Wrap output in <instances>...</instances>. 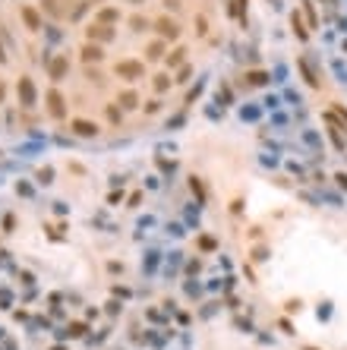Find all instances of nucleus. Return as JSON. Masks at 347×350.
Here are the masks:
<instances>
[{
  "instance_id": "f257e3e1",
  "label": "nucleus",
  "mask_w": 347,
  "mask_h": 350,
  "mask_svg": "<svg viewBox=\"0 0 347 350\" xmlns=\"http://www.w3.org/2000/svg\"><path fill=\"white\" fill-rule=\"evenodd\" d=\"M142 73H145V66L139 60H120L117 63V76H123V79H139Z\"/></svg>"
},
{
  "instance_id": "f03ea898",
  "label": "nucleus",
  "mask_w": 347,
  "mask_h": 350,
  "mask_svg": "<svg viewBox=\"0 0 347 350\" xmlns=\"http://www.w3.org/2000/svg\"><path fill=\"white\" fill-rule=\"evenodd\" d=\"M48 111H51V117H57V120L66 114V107H63V95H60L57 89H51V92H48Z\"/></svg>"
},
{
  "instance_id": "7ed1b4c3",
  "label": "nucleus",
  "mask_w": 347,
  "mask_h": 350,
  "mask_svg": "<svg viewBox=\"0 0 347 350\" xmlns=\"http://www.w3.org/2000/svg\"><path fill=\"white\" fill-rule=\"evenodd\" d=\"M73 133L82 139H92V136H98V123H92V120H73Z\"/></svg>"
},
{
  "instance_id": "20e7f679",
  "label": "nucleus",
  "mask_w": 347,
  "mask_h": 350,
  "mask_svg": "<svg viewBox=\"0 0 347 350\" xmlns=\"http://www.w3.org/2000/svg\"><path fill=\"white\" fill-rule=\"evenodd\" d=\"M19 95H22L25 107L35 104V85H32V79H19Z\"/></svg>"
},
{
  "instance_id": "39448f33",
  "label": "nucleus",
  "mask_w": 347,
  "mask_h": 350,
  "mask_svg": "<svg viewBox=\"0 0 347 350\" xmlns=\"http://www.w3.org/2000/svg\"><path fill=\"white\" fill-rule=\"evenodd\" d=\"M155 25H158V32H161L164 38H177V35H180V25L174 22V19H168V16H164V19H158Z\"/></svg>"
},
{
  "instance_id": "423d86ee",
  "label": "nucleus",
  "mask_w": 347,
  "mask_h": 350,
  "mask_svg": "<svg viewBox=\"0 0 347 350\" xmlns=\"http://www.w3.org/2000/svg\"><path fill=\"white\" fill-rule=\"evenodd\" d=\"M111 38H114V32L108 25H89V41H111Z\"/></svg>"
},
{
  "instance_id": "0eeeda50",
  "label": "nucleus",
  "mask_w": 347,
  "mask_h": 350,
  "mask_svg": "<svg viewBox=\"0 0 347 350\" xmlns=\"http://www.w3.org/2000/svg\"><path fill=\"white\" fill-rule=\"evenodd\" d=\"M66 70H70V60L66 57H54L51 60V79H63Z\"/></svg>"
},
{
  "instance_id": "6e6552de",
  "label": "nucleus",
  "mask_w": 347,
  "mask_h": 350,
  "mask_svg": "<svg viewBox=\"0 0 347 350\" xmlns=\"http://www.w3.org/2000/svg\"><path fill=\"white\" fill-rule=\"evenodd\" d=\"M101 57H104V54H101V48H98V44H85V48H82V60H85V63H92V60L98 63Z\"/></svg>"
},
{
  "instance_id": "1a4fd4ad",
  "label": "nucleus",
  "mask_w": 347,
  "mask_h": 350,
  "mask_svg": "<svg viewBox=\"0 0 347 350\" xmlns=\"http://www.w3.org/2000/svg\"><path fill=\"white\" fill-rule=\"evenodd\" d=\"M22 19L29 29H41V19H38V13L32 10V6H22Z\"/></svg>"
},
{
  "instance_id": "9d476101",
  "label": "nucleus",
  "mask_w": 347,
  "mask_h": 350,
  "mask_svg": "<svg viewBox=\"0 0 347 350\" xmlns=\"http://www.w3.org/2000/svg\"><path fill=\"white\" fill-rule=\"evenodd\" d=\"M120 107H126V111H130V107H139V95L136 92H123V95H120Z\"/></svg>"
},
{
  "instance_id": "9b49d317",
  "label": "nucleus",
  "mask_w": 347,
  "mask_h": 350,
  "mask_svg": "<svg viewBox=\"0 0 347 350\" xmlns=\"http://www.w3.org/2000/svg\"><path fill=\"white\" fill-rule=\"evenodd\" d=\"M161 54H164V44H161V41H152V44H149V54H145V57H149V60H158Z\"/></svg>"
},
{
  "instance_id": "f8f14e48",
  "label": "nucleus",
  "mask_w": 347,
  "mask_h": 350,
  "mask_svg": "<svg viewBox=\"0 0 347 350\" xmlns=\"http://www.w3.org/2000/svg\"><path fill=\"white\" fill-rule=\"evenodd\" d=\"M183 48H177V51H174V54H168V66H180V63H183Z\"/></svg>"
},
{
  "instance_id": "ddd939ff",
  "label": "nucleus",
  "mask_w": 347,
  "mask_h": 350,
  "mask_svg": "<svg viewBox=\"0 0 347 350\" xmlns=\"http://www.w3.org/2000/svg\"><path fill=\"white\" fill-rule=\"evenodd\" d=\"M130 25H133L136 32H145V29H149V19H142V16H133V19H130Z\"/></svg>"
},
{
  "instance_id": "4468645a",
  "label": "nucleus",
  "mask_w": 347,
  "mask_h": 350,
  "mask_svg": "<svg viewBox=\"0 0 347 350\" xmlns=\"http://www.w3.org/2000/svg\"><path fill=\"white\" fill-rule=\"evenodd\" d=\"M44 6H48L51 16H63V10H60V0H44Z\"/></svg>"
},
{
  "instance_id": "2eb2a0df",
  "label": "nucleus",
  "mask_w": 347,
  "mask_h": 350,
  "mask_svg": "<svg viewBox=\"0 0 347 350\" xmlns=\"http://www.w3.org/2000/svg\"><path fill=\"white\" fill-rule=\"evenodd\" d=\"M155 89H158V92H168V89H171V79L164 76V73H161V76H155Z\"/></svg>"
},
{
  "instance_id": "dca6fc26",
  "label": "nucleus",
  "mask_w": 347,
  "mask_h": 350,
  "mask_svg": "<svg viewBox=\"0 0 347 350\" xmlns=\"http://www.w3.org/2000/svg\"><path fill=\"white\" fill-rule=\"evenodd\" d=\"M98 19H101V22H114V19H117V10H101V13H98Z\"/></svg>"
},
{
  "instance_id": "f3484780",
  "label": "nucleus",
  "mask_w": 347,
  "mask_h": 350,
  "mask_svg": "<svg viewBox=\"0 0 347 350\" xmlns=\"http://www.w3.org/2000/svg\"><path fill=\"white\" fill-rule=\"evenodd\" d=\"M250 79H252V82H256V85H262V82H265V79H269V76H265V73H250Z\"/></svg>"
},
{
  "instance_id": "a211bd4d",
  "label": "nucleus",
  "mask_w": 347,
  "mask_h": 350,
  "mask_svg": "<svg viewBox=\"0 0 347 350\" xmlns=\"http://www.w3.org/2000/svg\"><path fill=\"white\" fill-rule=\"evenodd\" d=\"M338 183H341V186H347V174H338Z\"/></svg>"
},
{
  "instance_id": "6ab92c4d",
  "label": "nucleus",
  "mask_w": 347,
  "mask_h": 350,
  "mask_svg": "<svg viewBox=\"0 0 347 350\" xmlns=\"http://www.w3.org/2000/svg\"><path fill=\"white\" fill-rule=\"evenodd\" d=\"M0 98H3V85H0Z\"/></svg>"
},
{
  "instance_id": "aec40b11",
  "label": "nucleus",
  "mask_w": 347,
  "mask_h": 350,
  "mask_svg": "<svg viewBox=\"0 0 347 350\" xmlns=\"http://www.w3.org/2000/svg\"><path fill=\"white\" fill-rule=\"evenodd\" d=\"M0 63H3V51H0Z\"/></svg>"
}]
</instances>
